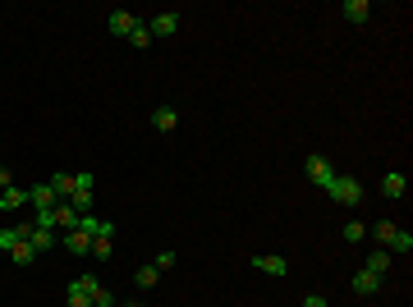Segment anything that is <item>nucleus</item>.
<instances>
[{
    "mask_svg": "<svg viewBox=\"0 0 413 307\" xmlns=\"http://www.w3.org/2000/svg\"><path fill=\"white\" fill-rule=\"evenodd\" d=\"M69 289H74V293H88V298H92V293L101 289V280H97V276H92V271H88V276H78L74 284H69Z\"/></svg>",
    "mask_w": 413,
    "mask_h": 307,
    "instance_id": "aec40b11",
    "label": "nucleus"
},
{
    "mask_svg": "<svg viewBox=\"0 0 413 307\" xmlns=\"http://www.w3.org/2000/svg\"><path fill=\"white\" fill-rule=\"evenodd\" d=\"M10 261H14V266H32V261H37V248H32L28 239H23V243H14V248H10Z\"/></svg>",
    "mask_w": 413,
    "mask_h": 307,
    "instance_id": "dca6fc26",
    "label": "nucleus"
},
{
    "mask_svg": "<svg viewBox=\"0 0 413 307\" xmlns=\"http://www.w3.org/2000/svg\"><path fill=\"white\" fill-rule=\"evenodd\" d=\"M134 28H138L134 10H110V37H129Z\"/></svg>",
    "mask_w": 413,
    "mask_h": 307,
    "instance_id": "7ed1b4c3",
    "label": "nucleus"
},
{
    "mask_svg": "<svg viewBox=\"0 0 413 307\" xmlns=\"http://www.w3.org/2000/svg\"><path fill=\"white\" fill-rule=\"evenodd\" d=\"M147 32H152V37H175V32H179V14H156L152 23H147Z\"/></svg>",
    "mask_w": 413,
    "mask_h": 307,
    "instance_id": "0eeeda50",
    "label": "nucleus"
},
{
    "mask_svg": "<svg viewBox=\"0 0 413 307\" xmlns=\"http://www.w3.org/2000/svg\"><path fill=\"white\" fill-rule=\"evenodd\" d=\"M46 184L55 188V198H60V202H69V198H74V174H51Z\"/></svg>",
    "mask_w": 413,
    "mask_h": 307,
    "instance_id": "f3484780",
    "label": "nucleus"
},
{
    "mask_svg": "<svg viewBox=\"0 0 413 307\" xmlns=\"http://www.w3.org/2000/svg\"><path fill=\"white\" fill-rule=\"evenodd\" d=\"M28 202L37 206V211H51V206H60V198H55V188H51V184H32V188H28Z\"/></svg>",
    "mask_w": 413,
    "mask_h": 307,
    "instance_id": "20e7f679",
    "label": "nucleus"
},
{
    "mask_svg": "<svg viewBox=\"0 0 413 307\" xmlns=\"http://www.w3.org/2000/svg\"><path fill=\"white\" fill-rule=\"evenodd\" d=\"M303 307H331V303H326V293H308Z\"/></svg>",
    "mask_w": 413,
    "mask_h": 307,
    "instance_id": "c85d7f7f",
    "label": "nucleus"
},
{
    "mask_svg": "<svg viewBox=\"0 0 413 307\" xmlns=\"http://www.w3.org/2000/svg\"><path fill=\"white\" fill-rule=\"evenodd\" d=\"M60 243L74 252V257H83V252H92V234H83V230H69V234H60Z\"/></svg>",
    "mask_w": 413,
    "mask_h": 307,
    "instance_id": "6e6552de",
    "label": "nucleus"
},
{
    "mask_svg": "<svg viewBox=\"0 0 413 307\" xmlns=\"http://www.w3.org/2000/svg\"><path fill=\"white\" fill-rule=\"evenodd\" d=\"M326 193H331V202H340V206H358V202H363V179L336 174V179L326 184Z\"/></svg>",
    "mask_w": 413,
    "mask_h": 307,
    "instance_id": "f257e3e1",
    "label": "nucleus"
},
{
    "mask_svg": "<svg viewBox=\"0 0 413 307\" xmlns=\"http://www.w3.org/2000/svg\"><path fill=\"white\" fill-rule=\"evenodd\" d=\"M55 230H78V211H74V202H60V206H55Z\"/></svg>",
    "mask_w": 413,
    "mask_h": 307,
    "instance_id": "2eb2a0df",
    "label": "nucleus"
},
{
    "mask_svg": "<svg viewBox=\"0 0 413 307\" xmlns=\"http://www.w3.org/2000/svg\"><path fill=\"white\" fill-rule=\"evenodd\" d=\"M152 266H156V271H170V266H175V252H156Z\"/></svg>",
    "mask_w": 413,
    "mask_h": 307,
    "instance_id": "bb28decb",
    "label": "nucleus"
},
{
    "mask_svg": "<svg viewBox=\"0 0 413 307\" xmlns=\"http://www.w3.org/2000/svg\"><path fill=\"white\" fill-rule=\"evenodd\" d=\"M156 280H161V271H156V266H142V271H134V284H138V289H152Z\"/></svg>",
    "mask_w": 413,
    "mask_h": 307,
    "instance_id": "412c9836",
    "label": "nucleus"
},
{
    "mask_svg": "<svg viewBox=\"0 0 413 307\" xmlns=\"http://www.w3.org/2000/svg\"><path fill=\"white\" fill-rule=\"evenodd\" d=\"M340 14L349 18V23H367V18H372V5H367V0H345Z\"/></svg>",
    "mask_w": 413,
    "mask_h": 307,
    "instance_id": "9d476101",
    "label": "nucleus"
},
{
    "mask_svg": "<svg viewBox=\"0 0 413 307\" xmlns=\"http://www.w3.org/2000/svg\"><path fill=\"white\" fill-rule=\"evenodd\" d=\"M381 284H386V280H381V276H372V271H358V276H353V293H358V298H372V293H381Z\"/></svg>",
    "mask_w": 413,
    "mask_h": 307,
    "instance_id": "39448f33",
    "label": "nucleus"
},
{
    "mask_svg": "<svg viewBox=\"0 0 413 307\" xmlns=\"http://www.w3.org/2000/svg\"><path fill=\"white\" fill-rule=\"evenodd\" d=\"M345 239H349V243H363V239H367V225H363V220H349V225H345Z\"/></svg>",
    "mask_w": 413,
    "mask_h": 307,
    "instance_id": "4be33fe9",
    "label": "nucleus"
},
{
    "mask_svg": "<svg viewBox=\"0 0 413 307\" xmlns=\"http://www.w3.org/2000/svg\"><path fill=\"white\" fill-rule=\"evenodd\" d=\"M404 188H409V179H404L399 170H390V174H381V193H386V198H404Z\"/></svg>",
    "mask_w": 413,
    "mask_h": 307,
    "instance_id": "4468645a",
    "label": "nucleus"
},
{
    "mask_svg": "<svg viewBox=\"0 0 413 307\" xmlns=\"http://www.w3.org/2000/svg\"><path fill=\"white\" fill-rule=\"evenodd\" d=\"M253 271H262V276H285V271H290V261L275 257V252H266V257H253Z\"/></svg>",
    "mask_w": 413,
    "mask_h": 307,
    "instance_id": "423d86ee",
    "label": "nucleus"
},
{
    "mask_svg": "<svg viewBox=\"0 0 413 307\" xmlns=\"http://www.w3.org/2000/svg\"><path fill=\"white\" fill-rule=\"evenodd\" d=\"M92 307H120V303L110 298V289H97V293H92Z\"/></svg>",
    "mask_w": 413,
    "mask_h": 307,
    "instance_id": "a878e982",
    "label": "nucleus"
},
{
    "mask_svg": "<svg viewBox=\"0 0 413 307\" xmlns=\"http://www.w3.org/2000/svg\"><path fill=\"white\" fill-rule=\"evenodd\" d=\"M92 257L106 261V257H110V239H92Z\"/></svg>",
    "mask_w": 413,
    "mask_h": 307,
    "instance_id": "393cba45",
    "label": "nucleus"
},
{
    "mask_svg": "<svg viewBox=\"0 0 413 307\" xmlns=\"http://www.w3.org/2000/svg\"><path fill=\"white\" fill-rule=\"evenodd\" d=\"M386 252H404V257H409V252H413V234L409 230H395V239L386 243Z\"/></svg>",
    "mask_w": 413,
    "mask_h": 307,
    "instance_id": "6ab92c4d",
    "label": "nucleus"
},
{
    "mask_svg": "<svg viewBox=\"0 0 413 307\" xmlns=\"http://www.w3.org/2000/svg\"><path fill=\"white\" fill-rule=\"evenodd\" d=\"M10 184H14V179H10V170H0V193H5Z\"/></svg>",
    "mask_w": 413,
    "mask_h": 307,
    "instance_id": "c756f323",
    "label": "nucleus"
},
{
    "mask_svg": "<svg viewBox=\"0 0 413 307\" xmlns=\"http://www.w3.org/2000/svg\"><path fill=\"white\" fill-rule=\"evenodd\" d=\"M363 271H372V276H381V280H386V271H390V252H386V248H377V252L367 257Z\"/></svg>",
    "mask_w": 413,
    "mask_h": 307,
    "instance_id": "a211bd4d",
    "label": "nucleus"
},
{
    "mask_svg": "<svg viewBox=\"0 0 413 307\" xmlns=\"http://www.w3.org/2000/svg\"><path fill=\"white\" fill-rule=\"evenodd\" d=\"M120 307H142V303H120Z\"/></svg>",
    "mask_w": 413,
    "mask_h": 307,
    "instance_id": "7c9ffc66",
    "label": "nucleus"
},
{
    "mask_svg": "<svg viewBox=\"0 0 413 307\" xmlns=\"http://www.w3.org/2000/svg\"><path fill=\"white\" fill-rule=\"evenodd\" d=\"M28 243L37 248V257H42V252H51V248L60 243V234H55V230H37V225H32V234H28Z\"/></svg>",
    "mask_w": 413,
    "mask_h": 307,
    "instance_id": "f8f14e48",
    "label": "nucleus"
},
{
    "mask_svg": "<svg viewBox=\"0 0 413 307\" xmlns=\"http://www.w3.org/2000/svg\"><path fill=\"white\" fill-rule=\"evenodd\" d=\"M18 206H28V188L10 184L5 193H0V211H18Z\"/></svg>",
    "mask_w": 413,
    "mask_h": 307,
    "instance_id": "1a4fd4ad",
    "label": "nucleus"
},
{
    "mask_svg": "<svg viewBox=\"0 0 413 307\" xmlns=\"http://www.w3.org/2000/svg\"><path fill=\"white\" fill-rule=\"evenodd\" d=\"M28 234H32V225H5V230H0V252H10L14 243H23Z\"/></svg>",
    "mask_w": 413,
    "mask_h": 307,
    "instance_id": "9b49d317",
    "label": "nucleus"
},
{
    "mask_svg": "<svg viewBox=\"0 0 413 307\" xmlns=\"http://www.w3.org/2000/svg\"><path fill=\"white\" fill-rule=\"evenodd\" d=\"M175 124H179V115H175V106H156V110H152V129H156V133H170Z\"/></svg>",
    "mask_w": 413,
    "mask_h": 307,
    "instance_id": "ddd939ff",
    "label": "nucleus"
},
{
    "mask_svg": "<svg viewBox=\"0 0 413 307\" xmlns=\"http://www.w3.org/2000/svg\"><path fill=\"white\" fill-rule=\"evenodd\" d=\"M32 225H37V230H55V206H51V211H37ZM55 234H60V230H55Z\"/></svg>",
    "mask_w": 413,
    "mask_h": 307,
    "instance_id": "b1692460",
    "label": "nucleus"
},
{
    "mask_svg": "<svg viewBox=\"0 0 413 307\" xmlns=\"http://www.w3.org/2000/svg\"><path fill=\"white\" fill-rule=\"evenodd\" d=\"M303 174H308V179H312V184H317V188H326V184H331V179H336V170H331V161H326V156H321V152H312V156H308V161H303Z\"/></svg>",
    "mask_w": 413,
    "mask_h": 307,
    "instance_id": "f03ea898",
    "label": "nucleus"
},
{
    "mask_svg": "<svg viewBox=\"0 0 413 307\" xmlns=\"http://www.w3.org/2000/svg\"><path fill=\"white\" fill-rule=\"evenodd\" d=\"M129 42H134V46H152V32H147V23H138V28L129 32Z\"/></svg>",
    "mask_w": 413,
    "mask_h": 307,
    "instance_id": "5701e85b",
    "label": "nucleus"
},
{
    "mask_svg": "<svg viewBox=\"0 0 413 307\" xmlns=\"http://www.w3.org/2000/svg\"><path fill=\"white\" fill-rule=\"evenodd\" d=\"M69 307H92V298H88V293H74V289H69Z\"/></svg>",
    "mask_w": 413,
    "mask_h": 307,
    "instance_id": "cd10ccee",
    "label": "nucleus"
}]
</instances>
